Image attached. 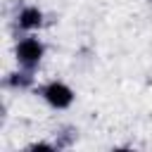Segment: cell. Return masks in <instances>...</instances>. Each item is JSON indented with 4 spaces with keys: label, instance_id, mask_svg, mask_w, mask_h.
Here are the masks:
<instances>
[{
    "label": "cell",
    "instance_id": "7a4b0ae2",
    "mask_svg": "<svg viewBox=\"0 0 152 152\" xmlns=\"http://www.w3.org/2000/svg\"><path fill=\"white\" fill-rule=\"evenodd\" d=\"M40 97L52 107V109H66V107H71V102H74V90L66 86V83H62V81H50V83H45V86H40Z\"/></svg>",
    "mask_w": 152,
    "mask_h": 152
},
{
    "label": "cell",
    "instance_id": "3957f363",
    "mask_svg": "<svg viewBox=\"0 0 152 152\" xmlns=\"http://www.w3.org/2000/svg\"><path fill=\"white\" fill-rule=\"evenodd\" d=\"M17 24H19V28H24V31H36V28L43 26V12H40L38 7H33V5L21 7V12L17 14Z\"/></svg>",
    "mask_w": 152,
    "mask_h": 152
},
{
    "label": "cell",
    "instance_id": "6da1fadb",
    "mask_svg": "<svg viewBox=\"0 0 152 152\" xmlns=\"http://www.w3.org/2000/svg\"><path fill=\"white\" fill-rule=\"evenodd\" d=\"M43 55H45V45H43L36 36L21 38V40L17 43V48H14V57H17L19 66H21V69H28V71H33V69L40 64Z\"/></svg>",
    "mask_w": 152,
    "mask_h": 152
},
{
    "label": "cell",
    "instance_id": "5b68a950",
    "mask_svg": "<svg viewBox=\"0 0 152 152\" xmlns=\"http://www.w3.org/2000/svg\"><path fill=\"white\" fill-rule=\"evenodd\" d=\"M28 150H55V145H50V142H33Z\"/></svg>",
    "mask_w": 152,
    "mask_h": 152
},
{
    "label": "cell",
    "instance_id": "277c9868",
    "mask_svg": "<svg viewBox=\"0 0 152 152\" xmlns=\"http://www.w3.org/2000/svg\"><path fill=\"white\" fill-rule=\"evenodd\" d=\"M31 83H33V76H31L28 69L17 71V74H10V78H7V86H12V88H28Z\"/></svg>",
    "mask_w": 152,
    "mask_h": 152
}]
</instances>
